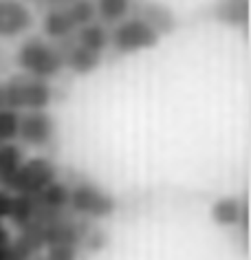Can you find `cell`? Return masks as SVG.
I'll return each mask as SVG.
<instances>
[{
    "label": "cell",
    "mask_w": 251,
    "mask_h": 260,
    "mask_svg": "<svg viewBox=\"0 0 251 260\" xmlns=\"http://www.w3.org/2000/svg\"><path fill=\"white\" fill-rule=\"evenodd\" d=\"M24 164V150L16 144H3L0 146V187L9 190L11 181Z\"/></svg>",
    "instance_id": "13"
},
{
    "label": "cell",
    "mask_w": 251,
    "mask_h": 260,
    "mask_svg": "<svg viewBox=\"0 0 251 260\" xmlns=\"http://www.w3.org/2000/svg\"><path fill=\"white\" fill-rule=\"evenodd\" d=\"M5 90V106L16 113H29V110H47L53 97L49 82L35 80L29 75H14L11 80L3 82Z\"/></svg>",
    "instance_id": "2"
},
{
    "label": "cell",
    "mask_w": 251,
    "mask_h": 260,
    "mask_svg": "<svg viewBox=\"0 0 251 260\" xmlns=\"http://www.w3.org/2000/svg\"><path fill=\"white\" fill-rule=\"evenodd\" d=\"M75 42L80 47L95 51V53H104L111 47V31L106 29L104 22H91L86 27H80L75 31Z\"/></svg>",
    "instance_id": "12"
},
{
    "label": "cell",
    "mask_w": 251,
    "mask_h": 260,
    "mask_svg": "<svg viewBox=\"0 0 251 260\" xmlns=\"http://www.w3.org/2000/svg\"><path fill=\"white\" fill-rule=\"evenodd\" d=\"M211 218H214V223L223 227H238V225L247 227L249 212H247V205L240 199L225 197V199H218L211 205Z\"/></svg>",
    "instance_id": "8"
},
{
    "label": "cell",
    "mask_w": 251,
    "mask_h": 260,
    "mask_svg": "<svg viewBox=\"0 0 251 260\" xmlns=\"http://www.w3.org/2000/svg\"><path fill=\"white\" fill-rule=\"evenodd\" d=\"M35 18L27 5L20 0H0V38H18L33 27Z\"/></svg>",
    "instance_id": "7"
},
{
    "label": "cell",
    "mask_w": 251,
    "mask_h": 260,
    "mask_svg": "<svg viewBox=\"0 0 251 260\" xmlns=\"http://www.w3.org/2000/svg\"><path fill=\"white\" fill-rule=\"evenodd\" d=\"M55 137V121L47 110H29L20 115L18 139L31 148H47Z\"/></svg>",
    "instance_id": "6"
},
{
    "label": "cell",
    "mask_w": 251,
    "mask_h": 260,
    "mask_svg": "<svg viewBox=\"0 0 251 260\" xmlns=\"http://www.w3.org/2000/svg\"><path fill=\"white\" fill-rule=\"evenodd\" d=\"M18 126H20V113L11 108H0V146L14 144L18 139Z\"/></svg>",
    "instance_id": "18"
},
{
    "label": "cell",
    "mask_w": 251,
    "mask_h": 260,
    "mask_svg": "<svg viewBox=\"0 0 251 260\" xmlns=\"http://www.w3.org/2000/svg\"><path fill=\"white\" fill-rule=\"evenodd\" d=\"M68 207L73 210L77 216L84 218H108L113 216L117 210V201L113 194H108L106 190H101L95 183H77L75 187H70V197H68Z\"/></svg>",
    "instance_id": "4"
},
{
    "label": "cell",
    "mask_w": 251,
    "mask_h": 260,
    "mask_svg": "<svg viewBox=\"0 0 251 260\" xmlns=\"http://www.w3.org/2000/svg\"><path fill=\"white\" fill-rule=\"evenodd\" d=\"M14 192L0 187V223H5L11 216V210H14Z\"/></svg>",
    "instance_id": "19"
},
{
    "label": "cell",
    "mask_w": 251,
    "mask_h": 260,
    "mask_svg": "<svg viewBox=\"0 0 251 260\" xmlns=\"http://www.w3.org/2000/svg\"><path fill=\"white\" fill-rule=\"evenodd\" d=\"M211 14L227 27L242 29L249 24V0H218L211 7Z\"/></svg>",
    "instance_id": "10"
},
{
    "label": "cell",
    "mask_w": 251,
    "mask_h": 260,
    "mask_svg": "<svg viewBox=\"0 0 251 260\" xmlns=\"http://www.w3.org/2000/svg\"><path fill=\"white\" fill-rule=\"evenodd\" d=\"M60 49H62V53H64V67H68L77 75L93 73V71L101 64V55L99 53L80 47L75 40L68 42V44H64V47H60Z\"/></svg>",
    "instance_id": "9"
},
{
    "label": "cell",
    "mask_w": 251,
    "mask_h": 260,
    "mask_svg": "<svg viewBox=\"0 0 251 260\" xmlns=\"http://www.w3.org/2000/svg\"><path fill=\"white\" fill-rule=\"evenodd\" d=\"M11 243H14V238H11V230L5 223H0V249H3V247H9Z\"/></svg>",
    "instance_id": "20"
},
{
    "label": "cell",
    "mask_w": 251,
    "mask_h": 260,
    "mask_svg": "<svg viewBox=\"0 0 251 260\" xmlns=\"http://www.w3.org/2000/svg\"><path fill=\"white\" fill-rule=\"evenodd\" d=\"M57 181V168L44 157L24 159L20 170L11 181L9 192L22 194V197H38L44 187Z\"/></svg>",
    "instance_id": "5"
},
{
    "label": "cell",
    "mask_w": 251,
    "mask_h": 260,
    "mask_svg": "<svg viewBox=\"0 0 251 260\" xmlns=\"http://www.w3.org/2000/svg\"><path fill=\"white\" fill-rule=\"evenodd\" d=\"M68 197H70V187L68 183H64V181H53L49 187H44V190L38 194L35 203L40 210H47V212H66L68 207Z\"/></svg>",
    "instance_id": "14"
},
{
    "label": "cell",
    "mask_w": 251,
    "mask_h": 260,
    "mask_svg": "<svg viewBox=\"0 0 251 260\" xmlns=\"http://www.w3.org/2000/svg\"><path fill=\"white\" fill-rule=\"evenodd\" d=\"M16 64L22 69L24 75L49 82L62 73L64 53L60 47H55L49 40H42V38L35 36L20 44V49L16 53Z\"/></svg>",
    "instance_id": "1"
},
{
    "label": "cell",
    "mask_w": 251,
    "mask_h": 260,
    "mask_svg": "<svg viewBox=\"0 0 251 260\" xmlns=\"http://www.w3.org/2000/svg\"><path fill=\"white\" fill-rule=\"evenodd\" d=\"M66 14L77 31L80 27H86V24L95 22V3L93 0H70L66 5Z\"/></svg>",
    "instance_id": "17"
},
{
    "label": "cell",
    "mask_w": 251,
    "mask_h": 260,
    "mask_svg": "<svg viewBox=\"0 0 251 260\" xmlns=\"http://www.w3.org/2000/svg\"><path fill=\"white\" fill-rule=\"evenodd\" d=\"M42 31L51 40H60V42L68 40V38L75 34V24L70 22L66 7H51L47 14H44Z\"/></svg>",
    "instance_id": "11"
},
{
    "label": "cell",
    "mask_w": 251,
    "mask_h": 260,
    "mask_svg": "<svg viewBox=\"0 0 251 260\" xmlns=\"http://www.w3.org/2000/svg\"><path fill=\"white\" fill-rule=\"evenodd\" d=\"M159 40L161 36L141 18H130V20L117 22V27L111 34V47L119 55H132L139 53V51L154 49Z\"/></svg>",
    "instance_id": "3"
},
{
    "label": "cell",
    "mask_w": 251,
    "mask_h": 260,
    "mask_svg": "<svg viewBox=\"0 0 251 260\" xmlns=\"http://www.w3.org/2000/svg\"><path fill=\"white\" fill-rule=\"evenodd\" d=\"M137 18L146 20L159 36L170 34V31H174V27H176V18L170 11V7H163V5H157V3L144 5V16H137Z\"/></svg>",
    "instance_id": "15"
},
{
    "label": "cell",
    "mask_w": 251,
    "mask_h": 260,
    "mask_svg": "<svg viewBox=\"0 0 251 260\" xmlns=\"http://www.w3.org/2000/svg\"><path fill=\"white\" fill-rule=\"evenodd\" d=\"M47 3H51V5H55V7H62L64 3H70V0H47Z\"/></svg>",
    "instance_id": "21"
},
{
    "label": "cell",
    "mask_w": 251,
    "mask_h": 260,
    "mask_svg": "<svg viewBox=\"0 0 251 260\" xmlns=\"http://www.w3.org/2000/svg\"><path fill=\"white\" fill-rule=\"evenodd\" d=\"M95 16L104 22H121L132 7V0H93Z\"/></svg>",
    "instance_id": "16"
}]
</instances>
